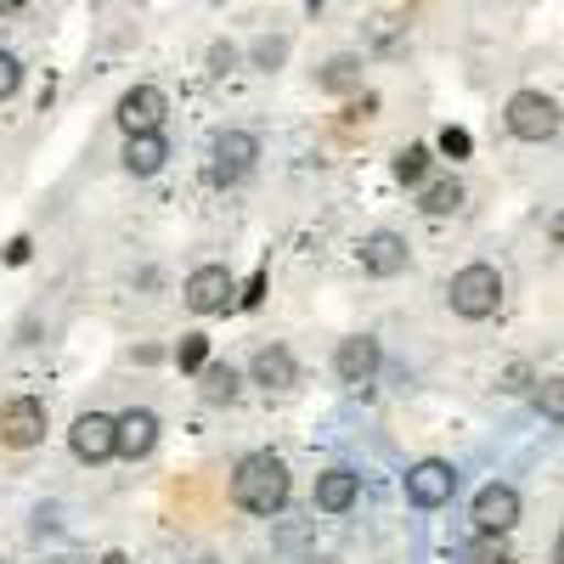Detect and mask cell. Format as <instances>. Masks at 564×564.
Returning <instances> with one entry per match:
<instances>
[{
    "mask_svg": "<svg viewBox=\"0 0 564 564\" xmlns=\"http://www.w3.org/2000/svg\"><path fill=\"white\" fill-rule=\"evenodd\" d=\"M311 7H322V0H311Z\"/></svg>",
    "mask_w": 564,
    "mask_h": 564,
    "instance_id": "35",
    "label": "cell"
},
{
    "mask_svg": "<svg viewBox=\"0 0 564 564\" xmlns=\"http://www.w3.org/2000/svg\"><path fill=\"white\" fill-rule=\"evenodd\" d=\"M29 260V238H12V249H7V265H23Z\"/></svg>",
    "mask_w": 564,
    "mask_h": 564,
    "instance_id": "28",
    "label": "cell"
},
{
    "mask_svg": "<svg viewBox=\"0 0 564 564\" xmlns=\"http://www.w3.org/2000/svg\"><path fill=\"white\" fill-rule=\"evenodd\" d=\"M468 148H475V141H468V130H452V124L441 130V153H446V159H468Z\"/></svg>",
    "mask_w": 564,
    "mask_h": 564,
    "instance_id": "24",
    "label": "cell"
},
{
    "mask_svg": "<svg viewBox=\"0 0 564 564\" xmlns=\"http://www.w3.org/2000/svg\"><path fill=\"white\" fill-rule=\"evenodd\" d=\"M159 446V412H148V406H130L124 417H119V452L135 463V457H148Z\"/></svg>",
    "mask_w": 564,
    "mask_h": 564,
    "instance_id": "13",
    "label": "cell"
},
{
    "mask_svg": "<svg viewBox=\"0 0 564 564\" xmlns=\"http://www.w3.org/2000/svg\"><path fill=\"white\" fill-rule=\"evenodd\" d=\"M164 113H170V102H164L159 85H130L124 97H119V124H124V135H153V130L164 124Z\"/></svg>",
    "mask_w": 564,
    "mask_h": 564,
    "instance_id": "11",
    "label": "cell"
},
{
    "mask_svg": "<svg viewBox=\"0 0 564 564\" xmlns=\"http://www.w3.org/2000/svg\"><path fill=\"white\" fill-rule=\"evenodd\" d=\"M68 446H74L79 463H108V457L119 452V417H108V412H85V417H74Z\"/></svg>",
    "mask_w": 564,
    "mask_h": 564,
    "instance_id": "6",
    "label": "cell"
},
{
    "mask_svg": "<svg viewBox=\"0 0 564 564\" xmlns=\"http://www.w3.org/2000/svg\"><path fill=\"white\" fill-rule=\"evenodd\" d=\"M231 63H238V52H231V45H215V74H226Z\"/></svg>",
    "mask_w": 564,
    "mask_h": 564,
    "instance_id": "27",
    "label": "cell"
},
{
    "mask_svg": "<svg viewBox=\"0 0 564 564\" xmlns=\"http://www.w3.org/2000/svg\"><path fill=\"white\" fill-rule=\"evenodd\" d=\"M300 379V367H294V356L282 350V345H265L260 356H254V384H265V390H289Z\"/></svg>",
    "mask_w": 564,
    "mask_h": 564,
    "instance_id": "16",
    "label": "cell"
},
{
    "mask_svg": "<svg viewBox=\"0 0 564 564\" xmlns=\"http://www.w3.org/2000/svg\"><path fill=\"white\" fill-rule=\"evenodd\" d=\"M29 0H0V18H12V12H23Z\"/></svg>",
    "mask_w": 564,
    "mask_h": 564,
    "instance_id": "31",
    "label": "cell"
},
{
    "mask_svg": "<svg viewBox=\"0 0 564 564\" xmlns=\"http://www.w3.org/2000/svg\"><path fill=\"white\" fill-rule=\"evenodd\" d=\"M446 300H452V311H457V316H468V322L497 316V305H502V276H497V265H486V260L463 265V271L452 276Z\"/></svg>",
    "mask_w": 564,
    "mask_h": 564,
    "instance_id": "2",
    "label": "cell"
},
{
    "mask_svg": "<svg viewBox=\"0 0 564 564\" xmlns=\"http://www.w3.org/2000/svg\"><path fill=\"white\" fill-rule=\"evenodd\" d=\"M260 159V141L249 130H220L215 135V159H209V181L215 186H238Z\"/></svg>",
    "mask_w": 564,
    "mask_h": 564,
    "instance_id": "4",
    "label": "cell"
},
{
    "mask_svg": "<svg viewBox=\"0 0 564 564\" xmlns=\"http://www.w3.org/2000/svg\"><path fill=\"white\" fill-rule=\"evenodd\" d=\"M536 412L542 417H553V423H564V379H536Z\"/></svg>",
    "mask_w": 564,
    "mask_h": 564,
    "instance_id": "19",
    "label": "cell"
},
{
    "mask_svg": "<svg viewBox=\"0 0 564 564\" xmlns=\"http://www.w3.org/2000/svg\"><path fill=\"white\" fill-rule=\"evenodd\" d=\"M395 175H401L406 186H423V175H430V148H401Z\"/></svg>",
    "mask_w": 564,
    "mask_h": 564,
    "instance_id": "20",
    "label": "cell"
},
{
    "mask_svg": "<svg viewBox=\"0 0 564 564\" xmlns=\"http://www.w3.org/2000/svg\"><path fill=\"white\" fill-rule=\"evenodd\" d=\"M198 564H215V558H198Z\"/></svg>",
    "mask_w": 564,
    "mask_h": 564,
    "instance_id": "34",
    "label": "cell"
},
{
    "mask_svg": "<svg viewBox=\"0 0 564 564\" xmlns=\"http://www.w3.org/2000/svg\"><path fill=\"white\" fill-rule=\"evenodd\" d=\"M457 204H463V186L457 181H430V186H423V198H417L423 215H452Z\"/></svg>",
    "mask_w": 564,
    "mask_h": 564,
    "instance_id": "17",
    "label": "cell"
},
{
    "mask_svg": "<svg viewBox=\"0 0 564 564\" xmlns=\"http://www.w3.org/2000/svg\"><path fill=\"white\" fill-rule=\"evenodd\" d=\"M547 238H553V243H558V249H564V209H558V215H553V220H547Z\"/></svg>",
    "mask_w": 564,
    "mask_h": 564,
    "instance_id": "30",
    "label": "cell"
},
{
    "mask_svg": "<svg viewBox=\"0 0 564 564\" xmlns=\"http://www.w3.org/2000/svg\"><path fill=\"white\" fill-rule=\"evenodd\" d=\"M231 502H238L243 513L271 520V513L289 502V463L271 457V452H249L238 463V475H231Z\"/></svg>",
    "mask_w": 564,
    "mask_h": 564,
    "instance_id": "1",
    "label": "cell"
},
{
    "mask_svg": "<svg viewBox=\"0 0 564 564\" xmlns=\"http://www.w3.org/2000/svg\"><path fill=\"white\" fill-rule=\"evenodd\" d=\"M361 271H367V276H395V271H406V238H395V231H372V238L361 243Z\"/></svg>",
    "mask_w": 564,
    "mask_h": 564,
    "instance_id": "12",
    "label": "cell"
},
{
    "mask_svg": "<svg viewBox=\"0 0 564 564\" xmlns=\"http://www.w3.org/2000/svg\"><path fill=\"white\" fill-rule=\"evenodd\" d=\"M175 367H181V372H204V367H209V339H204V334H186V339L175 345Z\"/></svg>",
    "mask_w": 564,
    "mask_h": 564,
    "instance_id": "18",
    "label": "cell"
},
{
    "mask_svg": "<svg viewBox=\"0 0 564 564\" xmlns=\"http://www.w3.org/2000/svg\"><path fill=\"white\" fill-rule=\"evenodd\" d=\"M452 491H457V468L446 457H423L406 468V497L417 508H441V502H452Z\"/></svg>",
    "mask_w": 564,
    "mask_h": 564,
    "instance_id": "10",
    "label": "cell"
},
{
    "mask_svg": "<svg viewBox=\"0 0 564 564\" xmlns=\"http://www.w3.org/2000/svg\"><path fill=\"white\" fill-rule=\"evenodd\" d=\"M513 525H520V491H513L508 480L480 486V497H475V531L480 536H502Z\"/></svg>",
    "mask_w": 564,
    "mask_h": 564,
    "instance_id": "9",
    "label": "cell"
},
{
    "mask_svg": "<svg viewBox=\"0 0 564 564\" xmlns=\"http://www.w3.org/2000/svg\"><path fill=\"white\" fill-rule=\"evenodd\" d=\"M525 384H531V367H525V361H513V367H508V384H502V390H525Z\"/></svg>",
    "mask_w": 564,
    "mask_h": 564,
    "instance_id": "26",
    "label": "cell"
},
{
    "mask_svg": "<svg viewBox=\"0 0 564 564\" xmlns=\"http://www.w3.org/2000/svg\"><path fill=\"white\" fill-rule=\"evenodd\" d=\"M260 294H265V271L249 282V294H243V305H260Z\"/></svg>",
    "mask_w": 564,
    "mask_h": 564,
    "instance_id": "29",
    "label": "cell"
},
{
    "mask_svg": "<svg viewBox=\"0 0 564 564\" xmlns=\"http://www.w3.org/2000/svg\"><path fill=\"white\" fill-rule=\"evenodd\" d=\"M204 395L209 401H231L238 395V372L231 367H204Z\"/></svg>",
    "mask_w": 564,
    "mask_h": 564,
    "instance_id": "21",
    "label": "cell"
},
{
    "mask_svg": "<svg viewBox=\"0 0 564 564\" xmlns=\"http://www.w3.org/2000/svg\"><path fill=\"white\" fill-rule=\"evenodd\" d=\"M379 361H384V350H379L372 334H356V339H345L334 350V372H339L345 390H367L372 379H379Z\"/></svg>",
    "mask_w": 564,
    "mask_h": 564,
    "instance_id": "8",
    "label": "cell"
},
{
    "mask_svg": "<svg viewBox=\"0 0 564 564\" xmlns=\"http://www.w3.org/2000/svg\"><path fill=\"white\" fill-rule=\"evenodd\" d=\"M102 564H124V553H108V558H102Z\"/></svg>",
    "mask_w": 564,
    "mask_h": 564,
    "instance_id": "33",
    "label": "cell"
},
{
    "mask_svg": "<svg viewBox=\"0 0 564 564\" xmlns=\"http://www.w3.org/2000/svg\"><path fill=\"white\" fill-rule=\"evenodd\" d=\"M45 441V406L34 395H18L0 406V446H12V452H29Z\"/></svg>",
    "mask_w": 564,
    "mask_h": 564,
    "instance_id": "7",
    "label": "cell"
},
{
    "mask_svg": "<svg viewBox=\"0 0 564 564\" xmlns=\"http://www.w3.org/2000/svg\"><path fill=\"white\" fill-rule=\"evenodd\" d=\"M502 119H508V130L520 135V141H547L558 130V102L542 97V90H513Z\"/></svg>",
    "mask_w": 564,
    "mask_h": 564,
    "instance_id": "3",
    "label": "cell"
},
{
    "mask_svg": "<svg viewBox=\"0 0 564 564\" xmlns=\"http://www.w3.org/2000/svg\"><path fill=\"white\" fill-rule=\"evenodd\" d=\"M164 159H170V141L153 130V135H130L124 141V170L130 175H159L164 170Z\"/></svg>",
    "mask_w": 564,
    "mask_h": 564,
    "instance_id": "15",
    "label": "cell"
},
{
    "mask_svg": "<svg viewBox=\"0 0 564 564\" xmlns=\"http://www.w3.org/2000/svg\"><path fill=\"white\" fill-rule=\"evenodd\" d=\"M18 85H23V63H18L12 52H0V102L18 97Z\"/></svg>",
    "mask_w": 564,
    "mask_h": 564,
    "instance_id": "23",
    "label": "cell"
},
{
    "mask_svg": "<svg viewBox=\"0 0 564 564\" xmlns=\"http://www.w3.org/2000/svg\"><path fill=\"white\" fill-rule=\"evenodd\" d=\"M231 294H238V282H231L226 265H198L193 276H186V289H181L186 311H198V316H220L231 305Z\"/></svg>",
    "mask_w": 564,
    "mask_h": 564,
    "instance_id": "5",
    "label": "cell"
},
{
    "mask_svg": "<svg viewBox=\"0 0 564 564\" xmlns=\"http://www.w3.org/2000/svg\"><path fill=\"white\" fill-rule=\"evenodd\" d=\"M356 68H361L356 57H334V63H327V74H322V85L327 90H350L356 85Z\"/></svg>",
    "mask_w": 564,
    "mask_h": 564,
    "instance_id": "22",
    "label": "cell"
},
{
    "mask_svg": "<svg viewBox=\"0 0 564 564\" xmlns=\"http://www.w3.org/2000/svg\"><path fill=\"white\" fill-rule=\"evenodd\" d=\"M475 564H502V542H475Z\"/></svg>",
    "mask_w": 564,
    "mask_h": 564,
    "instance_id": "25",
    "label": "cell"
},
{
    "mask_svg": "<svg viewBox=\"0 0 564 564\" xmlns=\"http://www.w3.org/2000/svg\"><path fill=\"white\" fill-rule=\"evenodd\" d=\"M553 564H564V536H558V547H553Z\"/></svg>",
    "mask_w": 564,
    "mask_h": 564,
    "instance_id": "32",
    "label": "cell"
},
{
    "mask_svg": "<svg viewBox=\"0 0 564 564\" xmlns=\"http://www.w3.org/2000/svg\"><path fill=\"white\" fill-rule=\"evenodd\" d=\"M361 497V475H350V468H327V475H316V508L322 513H350Z\"/></svg>",
    "mask_w": 564,
    "mask_h": 564,
    "instance_id": "14",
    "label": "cell"
}]
</instances>
